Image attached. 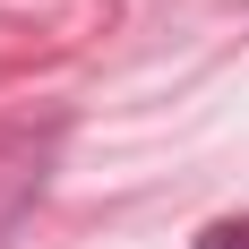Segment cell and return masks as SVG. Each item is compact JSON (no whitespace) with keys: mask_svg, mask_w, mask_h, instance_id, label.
<instances>
[{"mask_svg":"<svg viewBox=\"0 0 249 249\" xmlns=\"http://www.w3.org/2000/svg\"><path fill=\"white\" fill-rule=\"evenodd\" d=\"M198 249H249V215H232V224H206Z\"/></svg>","mask_w":249,"mask_h":249,"instance_id":"1","label":"cell"}]
</instances>
